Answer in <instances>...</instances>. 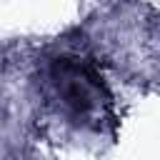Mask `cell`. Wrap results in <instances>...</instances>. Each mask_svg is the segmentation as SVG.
Masks as SVG:
<instances>
[{"mask_svg":"<svg viewBox=\"0 0 160 160\" xmlns=\"http://www.w3.org/2000/svg\"><path fill=\"white\" fill-rule=\"evenodd\" d=\"M52 80L62 105L80 120H98L110 115V95L102 78L78 58H60L52 62Z\"/></svg>","mask_w":160,"mask_h":160,"instance_id":"6da1fadb","label":"cell"}]
</instances>
